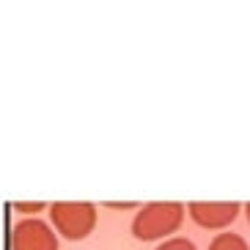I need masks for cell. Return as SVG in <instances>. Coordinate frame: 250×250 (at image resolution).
Returning a JSON list of instances; mask_svg holds the SVG:
<instances>
[{"label":"cell","instance_id":"6da1fadb","mask_svg":"<svg viewBox=\"0 0 250 250\" xmlns=\"http://www.w3.org/2000/svg\"><path fill=\"white\" fill-rule=\"evenodd\" d=\"M187 206L176 201H154V204L140 206L132 220V236L140 242H154L176 234L184 223Z\"/></svg>","mask_w":250,"mask_h":250},{"label":"cell","instance_id":"7a4b0ae2","mask_svg":"<svg viewBox=\"0 0 250 250\" xmlns=\"http://www.w3.org/2000/svg\"><path fill=\"white\" fill-rule=\"evenodd\" d=\"M50 220L63 239L80 242L96 228V206L85 201H58L50 206Z\"/></svg>","mask_w":250,"mask_h":250},{"label":"cell","instance_id":"3957f363","mask_svg":"<svg viewBox=\"0 0 250 250\" xmlns=\"http://www.w3.org/2000/svg\"><path fill=\"white\" fill-rule=\"evenodd\" d=\"M11 250H58V236L44 220L28 217L11 228Z\"/></svg>","mask_w":250,"mask_h":250},{"label":"cell","instance_id":"277c9868","mask_svg":"<svg viewBox=\"0 0 250 250\" xmlns=\"http://www.w3.org/2000/svg\"><path fill=\"white\" fill-rule=\"evenodd\" d=\"M239 212H242V206L234 204V201H217V204H212V201H192V204H187V214L201 228H212V231L231 226L239 217Z\"/></svg>","mask_w":250,"mask_h":250},{"label":"cell","instance_id":"5b68a950","mask_svg":"<svg viewBox=\"0 0 250 250\" xmlns=\"http://www.w3.org/2000/svg\"><path fill=\"white\" fill-rule=\"evenodd\" d=\"M209 250H250V245L245 242L242 234L226 231V234H217L212 242H209Z\"/></svg>","mask_w":250,"mask_h":250},{"label":"cell","instance_id":"8992f818","mask_svg":"<svg viewBox=\"0 0 250 250\" xmlns=\"http://www.w3.org/2000/svg\"><path fill=\"white\" fill-rule=\"evenodd\" d=\"M157 250H198V248H195V242L184 239V236H170V239L157 245Z\"/></svg>","mask_w":250,"mask_h":250},{"label":"cell","instance_id":"52a82bcc","mask_svg":"<svg viewBox=\"0 0 250 250\" xmlns=\"http://www.w3.org/2000/svg\"><path fill=\"white\" fill-rule=\"evenodd\" d=\"M14 209H17V212H42L44 204H42V201H36V204H22V201H17Z\"/></svg>","mask_w":250,"mask_h":250},{"label":"cell","instance_id":"ba28073f","mask_svg":"<svg viewBox=\"0 0 250 250\" xmlns=\"http://www.w3.org/2000/svg\"><path fill=\"white\" fill-rule=\"evenodd\" d=\"M110 209H132V204H107Z\"/></svg>","mask_w":250,"mask_h":250},{"label":"cell","instance_id":"9c48e42d","mask_svg":"<svg viewBox=\"0 0 250 250\" xmlns=\"http://www.w3.org/2000/svg\"><path fill=\"white\" fill-rule=\"evenodd\" d=\"M245 212H248V223H250V204H248V206H245Z\"/></svg>","mask_w":250,"mask_h":250}]
</instances>
